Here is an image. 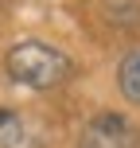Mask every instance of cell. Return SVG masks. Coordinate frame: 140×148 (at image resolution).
I'll list each match as a JSON object with an SVG mask.
<instances>
[{
  "instance_id": "6da1fadb",
  "label": "cell",
  "mask_w": 140,
  "mask_h": 148,
  "mask_svg": "<svg viewBox=\"0 0 140 148\" xmlns=\"http://www.w3.org/2000/svg\"><path fill=\"white\" fill-rule=\"evenodd\" d=\"M4 66L12 74V82H20V86L51 90V86H59V82L70 74V59L59 51V47H51V43L27 39V43H16L12 51H8Z\"/></svg>"
},
{
  "instance_id": "7a4b0ae2",
  "label": "cell",
  "mask_w": 140,
  "mask_h": 148,
  "mask_svg": "<svg viewBox=\"0 0 140 148\" xmlns=\"http://www.w3.org/2000/svg\"><path fill=\"white\" fill-rule=\"evenodd\" d=\"M82 148H140V133L121 113H97L82 133Z\"/></svg>"
},
{
  "instance_id": "3957f363",
  "label": "cell",
  "mask_w": 140,
  "mask_h": 148,
  "mask_svg": "<svg viewBox=\"0 0 140 148\" xmlns=\"http://www.w3.org/2000/svg\"><path fill=\"white\" fill-rule=\"evenodd\" d=\"M117 86H121V97H125V101L140 105V47L125 55V62H121V70H117Z\"/></svg>"
},
{
  "instance_id": "277c9868",
  "label": "cell",
  "mask_w": 140,
  "mask_h": 148,
  "mask_svg": "<svg viewBox=\"0 0 140 148\" xmlns=\"http://www.w3.org/2000/svg\"><path fill=\"white\" fill-rule=\"evenodd\" d=\"M23 144V117L12 109H0V148H20Z\"/></svg>"
}]
</instances>
